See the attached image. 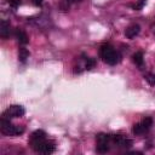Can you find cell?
Masks as SVG:
<instances>
[{
  "instance_id": "obj_1",
  "label": "cell",
  "mask_w": 155,
  "mask_h": 155,
  "mask_svg": "<svg viewBox=\"0 0 155 155\" xmlns=\"http://www.w3.org/2000/svg\"><path fill=\"white\" fill-rule=\"evenodd\" d=\"M99 56L103 59L104 63L110 64V65H115L116 63L120 62V54L119 52H116L114 50L113 46H110L109 44H103L99 48Z\"/></svg>"
},
{
  "instance_id": "obj_2",
  "label": "cell",
  "mask_w": 155,
  "mask_h": 155,
  "mask_svg": "<svg viewBox=\"0 0 155 155\" xmlns=\"http://www.w3.org/2000/svg\"><path fill=\"white\" fill-rule=\"evenodd\" d=\"M29 144L35 151L41 153V154H51L54 151V143L51 140H47L46 138L29 140Z\"/></svg>"
},
{
  "instance_id": "obj_3",
  "label": "cell",
  "mask_w": 155,
  "mask_h": 155,
  "mask_svg": "<svg viewBox=\"0 0 155 155\" xmlns=\"http://www.w3.org/2000/svg\"><path fill=\"white\" fill-rule=\"evenodd\" d=\"M0 128L5 136H17V134L23 133V131H24L23 127H18L16 125H12L10 122V120L5 119V117H1V120H0Z\"/></svg>"
},
{
  "instance_id": "obj_4",
  "label": "cell",
  "mask_w": 155,
  "mask_h": 155,
  "mask_svg": "<svg viewBox=\"0 0 155 155\" xmlns=\"http://www.w3.org/2000/svg\"><path fill=\"white\" fill-rule=\"evenodd\" d=\"M96 142H97V147H96V150L101 154L103 153H107L109 150V143L111 142V138L109 134H105V133H99L97 134L96 137Z\"/></svg>"
},
{
  "instance_id": "obj_5",
  "label": "cell",
  "mask_w": 155,
  "mask_h": 155,
  "mask_svg": "<svg viewBox=\"0 0 155 155\" xmlns=\"http://www.w3.org/2000/svg\"><path fill=\"white\" fill-rule=\"evenodd\" d=\"M24 115V108L22 105H10L4 113H2V117L5 119H12V117H21Z\"/></svg>"
},
{
  "instance_id": "obj_6",
  "label": "cell",
  "mask_w": 155,
  "mask_h": 155,
  "mask_svg": "<svg viewBox=\"0 0 155 155\" xmlns=\"http://www.w3.org/2000/svg\"><path fill=\"white\" fill-rule=\"evenodd\" d=\"M151 125H153V119L151 117H145L142 121H139V122H137V124L133 125L132 132L134 134H143L144 132L149 131V128L151 127Z\"/></svg>"
},
{
  "instance_id": "obj_7",
  "label": "cell",
  "mask_w": 155,
  "mask_h": 155,
  "mask_svg": "<svg viewBox=\"0 0 155 155\" xmlns=\"http://www.w3.org/2000/svg\"><path fill=\"white\" fill-rule=\"evenodd\" d=\"M110 138H111V142H113L115 145H117V147H130V145L132 144V142H131L130 139L125 138V137L121 136V134L110 136Z\"/></svg>"
},
{
  "instance_id": "obj_8",
  "label": "cell",
  "mask_w": 155,
  "mask_h": 155,
  "mask_svg": "<svg viewBox=\"0 0 155 155\" xmlns=\"http://www.w3.org/2000/svg\"><path fill=\"white\" fill-rule=\"evenodd\" d=\"M139 31H140V27H139L138 24H132V25H130V27L126 29L125 35H126V38H128V39H133V38H136V36L139 34Z\"/></svg>"
},
{
  "instance_id": "obj_9",
  "label": "cell",
  "mask_w": 155,
  "mask_h": 155,
  "mask_svg": "<svg viewBox=\"0 0 155 155\" xmlns=\"http://www.w3.org/2000/svg\"><path fill=\"white\" fill-rule=\"evenodd\" d=\"M0 36L2 39H7L10 36V23L5 19L0 22Z\"/></svg>"
},
{
  "instance_id": "obj_10",
  "label": "cell",
  "mask_w": 155,
  "mask_h": 155,
  "mask_svg": "<svg viewBox=\"0 0 155 155\" xmlns=\"http://www.w3.org/2000/svg\"><path fill=\"white\" fill-rule=\"evenodd\" d=\"M15 35H16V39L18 40V42H19V44H22V45H25V44H28L29 39H28L27 34H25V33H24L22 29H19V28H16V29H15Z\"/></svg>"
},
{
  "instance_id": "obj_11",
  "label": "cell",
  "mask_w": 155,
  "mask_h": 155,
  "mask_svg": "<svg viewBox=\"0 0 155 155\" xmlns=\"http://www.w3.org/2000/svg\"><path fill=\"white\" fill-rule=\"evenodd\" d=\"M18 58L22 63H24L27 61V58H29V51L24 47H21L19 48V52H18Z\"/></svg>"
},
{
  "instance_id": "obj_12",
  "label": "cell",
  "mask_w": 155,
  "mask_h": 155,
  "mask_svg": "<svg viewBox=\"0 0 155 155\" xmlns=\"http://www.w3.org/2000/svg\"><path fill=\"white\" fill-rule=\"evenodd\" d=\"M41 138H46V133L42 130H36L31 133L30 136V140H35V139H41Z\"/></svg>"
},
{
  "instance_id": "obj_13",
  "label": "cell",
  "mask_w": 155,
  "mask_h": 155,
  "mask_svg": "<svg viewBox=\"0 0 155 155\" xmlns=\"http://www.w3.org/2000/svg\"><path fill=\"white\" fill-rule=\"evenodd\" d=\"M132 61L136 65H142L143 64V53L142 52H136L132 56Z\"/></svg>"
},
{
  "instance_id": "obj_14",
  "label": "cell",
  "mask_w": 155,
  "mask_h": 155,
  "mask_svg": "<svg viewBox=\"0 0 155 155\" xmlns=\"http://www.w3.org/2000/svg\"><path fill=\"white\" fill-rule=\"evenodd\" d=\"M144 78H145V80L148 81V84L150 86H155V74L154 73H148Z\"/></svg>"
},
{
  "instance_id": "obj_15",
  "label": "cell",
  "mask_w": 155,
  "mask_h": 155,
  "mask_svg": "<svg viewBox=\"0 0 155 155\" xmlns=\"http://www.w3.org/2000/svg\"><path fill=\"white\" fill-rule=\"evenodd\" d=\"M94 64H96V59L94 58H87L86 59V63H85V68L87 70H90V69H92L94 67Z\"/></svg>"
},
{
  "instance_id": "obj_16",
  "label": "cell",
  "mask_w": 155,
  "mask_h": 155,
  "mask_svg": "<svg viewBox=\"0 0 155 155\" xmlns=\"http://www.w3.org/2000/svg\"><path fill=\"white\" fill-rule=\"evenodd\" d=\"M8 5L13 8H17L21 5V0H8Z\"/></svg>"
},
{
  "instance_id": "obj_17",
  "label": "cell",
  "mask_w": 155,
  "mask_h": 155,
  "mask_svg": "<svg viewBox=\"0 0 155 155\" xmlns=\"http://www.w3.org/2000/svg\"><path fill=\"white\" fill-rule=\"evenodd\" d=\"M61 8H62L63 11H68V10H69V2H68L67 0L62 1V2H61Z\"/></svg>"
},
{
  "instance_id": "obj_18",
  "label": "cell",
  "mask_w": 155,
  "mask_h": 155,
  "mask_svg": "<svg viewBox=\"0 0 155 155\" xmlns=\"http://www.w3.org/2000/svg\"><path fill=\"white\" fill-rule=\"evenodd\" d=\"M33 4H34L35 6H41L42 0H33Z\"/></svg>"
},
{
  "instance_id": "obj_19",
  "label": "cell",
  "mask_w": 155,
  "mask_h": 155,
  "mask_svg": "<svg viewBox=\"0 0 155 155\" xmlns=\"http://www.w3.org/2000/svg\"><path fill=\"white\" fill-rule=\"evenodd\" d=\"M67 1L70 4V2H78V1H80V0H67Z\"/></svg>"
},
{
  "instance_id": "obj_20",
  "label": "cell",
  "mask_w": 155,
  "mask_h": 155,
  "mask_svg": "<svg viewBox=\"0 0 155 155\" xmlns=\"http://www.w3.org/2000/svg\"><path fill=\"white\" fill-rule=\"evenodd\" d=\"M140 1H145V0H140Z\"/></svg>"
}]
</instances>
